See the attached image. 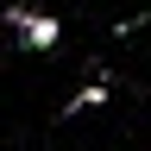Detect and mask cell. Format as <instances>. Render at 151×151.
<instances>
[{"instance_id": "cell-1", "label": "cell", "mask_w": 151, "mask_h": 151, "mask_svg": "<svg viewBox=\"0 0 151 151\" xmlns=\"http://www.w3.org/2000/svg\"><path fill=\"white\" fill-rule=\"evenodd\" d=\"M6 25L25 50H57V38H63V19L57 13H32V6H6Z\"/></svg>"}, {"instance_id": "cell-2", "label": "cell", "mask_w": 151, "mask_h": 151, "mask_svg": "<svg viewBox=\"0 0 151 151\" xmlns=\"http://www.w3.org/2000/svg\"><path fill=\"white\" fill-rule=\"evenodd\" d=\"M101 101H107V82H88V88H76V94H69V107H63V113H82V107H101Z\"/></svg>"}]
</instances>
